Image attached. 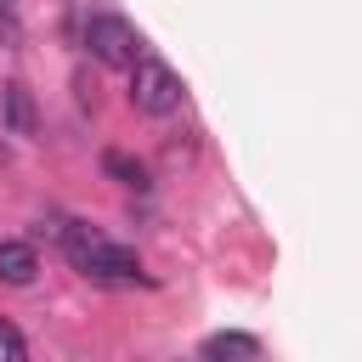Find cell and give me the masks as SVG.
Listing matches in <instances>:
<instances>
[{
  "label": "cell",
  "instance_id": "8",
  "mask_svg": "<svg viewBox=\"0 0 362 362\" xmlns=\"http://www.w3.org/2000/svg\"><path fill=\"white\" fill-rule=\"evenodd\" d=\"M0 362H28V345H23V334L0 317Z\"/></svg>",
  "mask_w": 362,
  "mask_h": 362
},
{
  "label": "cell",
  "instance_id": "6",
  "mask_svg": "<svg viewBox=\"0 0 362 362\" xmlns=\"http://www.w3.org/2000/svg\"><path fill=\"white\" fill-rule=\"evenodd\" d=\"M0 102H6V124H11L17 136H34V102H28V90H23L17 79L0 90Z\"/></svg>",
  "mask_w": 362,
  "mask_h": 362
},
{
  "label": "cell",
  "instance_id": "4",
  "mask_svg": "<svg viewBox=\"0 0 362 362\" xmlns=\"http://www.w3.org/2000/svg\"><path fill=\"white\" fill-rule=\"evenodd\" d=\"M260 339L255 334H209L204 339V362H255Z\"/></svg>",
  "mask_w": 362,
  "mask_h": 362
},
{
  "label": "cell",
  "instance_id": "5",
  "mask_svg": "<svg viewBox=\"0 0 362 362\" xmlns=\"http://www.w3.org/2000/svg\"><path fill=\"white\" fill-rule=\"evenodd\" d=\"M34 272H40L34 249H28V243H17V238H6V243H0V283L23 288V283H34Z\"/></svg>",
  "mask_w": 362,
  "mask_h": 362
},
{
  "label": "cell",
  "instance_id": "2",
  "mask_svg": "<svg viewBox=\"0 0 362 362\" xmlns=\"http://www.w3.org/2000/svg\"><path fill=\"white\" fill-rule=\"evenodd\" d=\"M130 102H136V113H147V119H170V113L187 102V85L175 79L170 62H158L153 51H141L136 68H130Z\"/></svg>",
  "mask_w": 362,
  "mask_h": 362
},
{
  "label": "cell",
  "instance_id": "1",
  "mask_svg": "<svg viewBox=\"0 0 362 362\" xmlns=\"http://www.w3.org/2000/svg\"><path fill=\"white\" fill-rule=\"evenodd\" d=\"M57 238H62V255H68V266L74 272H85L90 283H113V288H147V272H141V260L124 249V243H113V238H102L96 226H85V221H62L57 226Z\"/></svg>",
  "mask_w": 362,
  "mask_h": 362
},
{
  "label": "cell",
  "instance_id": "3",
  "mask_svg": "<svg viewBox=\"0 0 362 362\" xmlns=\"http://www.w3.org/2000/svg\"><path fill=\"white\" fill-rule=\"evenodd\" d=\"M85 51H90L96 62H107V68H136L141 40H136V28H130L124 17L96 11V17H85Z\"/></svg>",
  "mask_w": 362,
  "mask_h": 362
},
{
  "label": "cell",
  "instance_id": "7",
  "mask_svg": "<svg viewBox=\"0 0 362 362\" xmlns=\"http://www.w3.org/2000/svg\"><path fill=\"white\" fill-rule=\"evenodd\" d=\"M102 170H107L113 181H124V187H147V164H141V158H130V153H119V147H107V153H102Z\"/></svg>",
  "mask_w": 362,
  "mask_h": 362
},
{
  "label": "cell",
  "instance_id": "9",
  "mask_svg": "<svg viewBox=\"0 0 362 362\" xmlns=\"http://www.w3.org/2000/svg\"><path fill=\"white\" fill-rule=\"evenodd\" d=\"M0 28H6V34H17V17H11V0H0Z\"/></svg>",
  "mask_w": 362,
  "mask_h": 362
}]
</instances>
